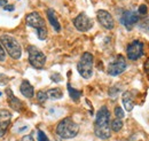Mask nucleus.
<instances>
[{"mask_svg":"<svg viewBox=\"0 0 149 141\" xmlns=\"http://www.w3.org/2000/svg\"><path fill=\"white\" fill-rule=\"evenodd\" d=\"M94 133L100 139H109L111 137V128H110V112L106 106L101 107L95 117L94 122Z\"/></svg>","mask_w":149,"mask_h":141,"instance_id":"obj_1","label":"nucleus"},{"mask_svg":"<svg viewBox=\"0 0 149 141\" xmlns=\"http://www.w3.org/2000/svg\"><path fill=\"white\" fill-rule=\"evenodd\" d=\"M56 134L62 139H72L79 132V125L72 118L65 117L56 126Z\"/></svg>","mask_w":149,"mask_h":141,"instance_id":"obj_2","label":"nucleus"},{"mask_svg":"<svg viewBox=\"0 0 149 141\" xmlns=\"http://www.w3.org/2000/svg\"><path fill=\"white\" fill-rule=\"evenodd\" d=\"M0 44L2 45L6 53L9 54V56L14 60L21 59L22 55V47L19 43L10 35H2L0 37Z\"/></svg>","mask_w":149,"mask_h":141,"instance_id":"obj_3","label":"nucleus"},{"mask_svg":"<svg viewBox=\"0 0 149 141\" xmlns=\"http://www.w3.org/2000/svg\"><path fill=\"white\" fill-rule=\"evenodd\" d=\"M93 55L88 53V52L83 53V55L80 56V60L78 61V64H77V70L83 78L90 79L92 77V75H93Z\"/></svg>","mask_w":149,"mask_h":141,"instance_id":"obj_4","label":"nucleus"},{"mask_svg":"<svg viewBox=\"0 0 149 141\" xmlns=\"http://www.w3.org/2000/svg\"><path fill=\"white\" fill-rule=\"evenodd\" d=\"M28 55H29V63L35 69H44L46 63V55L38 47L30 45L28 47Z\"/></svg>","mask_w":149,"mask_h":141,"instance_id":"obj_5","label":"nucleus"},{"mask_svg":"<svg viewBox=\"0 0 149 141\" xmlns=\"http://www.w3.org/2000/svg\"><path fill=\"white\" fill-rule=\"evenodd\" d=\"M143 43H141L140 40H133L126 47V54H127V59L131 61H136L139 60L142 55H143Z\"/></svg>","mask_w":149,"mask_h":141,"instance_id":"obj_6","label":"nucleus"},{"mask_svg":"<svg viewBox=\"0 0 149 141\" xmlns=\"http://www.w3.org/2000/svg\"><path fill=\"white\" fill-rule=\"evenodd\" d=\"M126 70V60L123 55H118L113 61H111L108 66V73L110 76H118Z\"/></svg>","mask_w":149,"mask_h":141,"instance_id":"obj_7","label":"nucleus"},{"mask_svg":"<svg viewBox=\"0 0 149 141\" xmlns=\"http://www.w3.org/2000/svg\"><path fill=\"white\" fill-rule=\"evenodd\" d=\"M74 25L78 31L85 32V31H88V30L92 29L93 22H92V20L88 17L85 13H80L79 15H77V16L74 17Z\"/></svg>","mask_w":149,"mask_h":141,"instance_id":"obj_8","label":"nucleus"},{"mask_svg":"<svg viewBox=\"0 0 149 141\" xmlns=\"http://www.w3.org/2000/svg\"><path fill=\"white\" fill-rule=\"evenodd\" d=\"M96 17L99 23L107 30H112L115 28V21L113 17L111 16V14L104 9H100L96 13Z\"/></svg>","mask_w":149,"mask_h":141,"instance_id":"obj_9","label":"nucleus"},{"mask_svg":"<svg viewBox=\"0 0 149 141\" xmlns=\"http://www.w3.org/2000/svg\"><path fill=\"white\" fill-rule=\"evenodd\" d=\"M25 22H26V24L29 27H31V28H33L36 30L46 28V24H45L44 18L41 17V15L38 12H31V13H29L25 16Z\"/></svg>","mask_w":149,"mask_h":141,"instance_id":"obj_10","label":"nucleus"},{"mask_svg":"<svg viewBox=\"0 0 149 141\" xmlns=\"http://www.w3.org/2000/svg\"><path fill=\"white\" fill-rule=\"evenodd\" d=\"M139 15L136 14V12L134 10H126L123 13V15L120 16V23L127 29L131 30L138 22H139Z\"/></svg>","mask_w":149,"mask_h":141,"instance_id":"obj_11","label":"nucleus"},{"mask_svg":"<svg viewBox=\"0 0 149 141\" xmlns=\"http://www.w3.org/2000/svg\"><path fill=\"white\" fill-rule=\"evenodd\" d=\"M10 121H12L10 111L7 109H1L0 110V138H2L7 133L8 127L10 125Z\"/></svg>","mask_w":149,"mask_h":141,"instance_id":"obj_12","label":"nucleus"},{"mask_svg":"<svg viewBox=\"0 0 149 141\" xmlns=\"http://www.w3.org/2000/svg\"><path fill=\"white\" fill-rule=\"evenodd\" d=\"M6 94H7V102H8L9 107H10L14 111L21 112L22 109H23V103H22V101L19 100V98H16V96L14 95V93H13V91H12L10 88H7V89H6Z\"/></svg>","mask_w":149,"mask_h":141,"instance_id":"obj_13","label":"nucleus"},{"mask_svg":"<svg viewBox=\"0 0 149 141\" xmlns=\"http://www.w3.org/2000/svg\"><path fill=\"white\" fill-rule=\"evenodd\" d=\"M122 102L126 111H132L134 108V95L132 91H126L122 95Z\"/></svg>","mask_w":149,"mask_h":141,"instance_id":"obj_14","label":"nucleus"},{"mask_svg":"<svg viewBox=\"0 0 149 141\" xmlns=\"http://www.w3.org/2000/svg\"><path fill=\"white\" fill-rule=\"evenodd\" d=\"M19 92H21L25 98H28V99H31V98H33V95H35V88L30 84V82L26 80V79H24V80L21 83Z\"/></svg>","mask_w":149,"mask_h":141,"instance_id":"obj_15","label":"nucleus"},{"mask_svg":"<svg viewBox=\"0 0 149 141\" xmlns=\"http://www.w3.org/2000/svg\"><path fill=\"white\" fill-rule=\"evenodd\" d=\"M46 14H47V18H48L51 25L53 27V29L55 30L56 32H60V31H61V25H60V22H58V20H57V16H56L54 9L48 8V9L46 10Z\"/></svg>","mask_w":149,"mask_h":141,"instance_id":"obj_16","label":"nucleus"},{"mask_svg":"<svg viewBox=\"0 0 149 141\" xmlns=\"http://www.w3.org/2000/svg\"><path fill=\"white\" fill-rule=\"evenodd\" d=\"M46 93H47V96H48L49 99H52V100H58V99H61V98L63 96L62 89L58 87L51 88V89H48Z\"/></svg>","mask_w":149,"mask_h":141,"instance_id":"obj_17","label":"nucleus"},{"mask_svg":"<svg viewBox=\"0 0 149 141\" xmlns=\"http://www.w3.org/2000/svg\"><path fill=\"white\" fill-rule=\"evenodd\" d=\"M68 91H69V95L71 96V99H72L74 101H78V100H79V98H80V95H81V92H80V91L74 88L70 84H68Z\"/></svg>","mask_w":149,"mask_h":141,"instance_id":"obj_18","label":"nucleus"},{"mask_svg":"<svg viewBox=\"0 0 149 141\" xmlns=\"http://www.w3.org/2000/svg\"><path fill=\"white\" fill-rule=\"evenodd\" d=\"M110 128H111L113 132H119L123 128V122H122V119L116 118L112 122H110Z\"/></svg>","mask_w":149,"mask_h":141,"instance_id":"obj_19","label":"nucleus"},{"mask_svg":"<svg viewBox=\"0 0 149 141\" xmlns=\"http://www.w3.org/2000/svg\"><path fill=\"white\" fill-rule=\"evenodd\" d=\"M139 29L142 30L143 32H148L149 34V17L145 18L141 22H139Z\"/></svg>","mask_w":149,"mask_h":141,"instance_id":"obj_20","label":"nucleus"},{"mask_svg":"<svg viewBox=\"0 0 149 141\" xmlns=\"http://www.w3.org/2000/svg\"><path fill=\"white\" fill-rule=\"evenodd\" d=\"M37 100L38 102H40V103H44L47 99H48V96H47V93L45 92V91H39L37 93Z\"/></svg>","mask_w":149,"mask_h":141,"instance_id":"obj_21","label":"nucleus"},{"mask_svg":"<svg viewBox=\"0 0 149 141\" xmlns=\"http://www.w3.org/2000/svg\"><path fill=\"white\" fill-rule=\"evenodd\" d=\"M113 114H115L116 118H118V119H122V118H124V116H125L124 110H123L120 107H116L115 110H113Z\"/></svg>","mask_w":149,"mask_h":141,"instance_id":"obj_22","label":"nucleus"},{"mask_svg":"<svg viewBox=\"0 0 149 141\" xmlns=\"http://www.w3.org/2000/svg\"><path fill=\"white\" fill-rule=\"evenodd\" d=\"M37 36L40 40H45L47 38V28H42L37 30Z\"/></svg>","mask_w":149,"mask_h":141,"instance_id":"obj_23","label":"nucleus"},{"mask_svg":"<svg viewBox=\"0 0 149 141\" xmlns=\"http://www.w3.org/2000/svg\"><path fill=\"white\" fill-rule=\"evenodd\" d=\"M119 92H120V88L118 87V86H112V87L109 89V95H110L111 98H116Z\"/></svg>","mask_w":149,"mask_h":141,"instance_id":"obj_24","label":"nucleus"},{"mask_svg":"<svg viewBox=\"0 0 149 141\" xmlns=\"http://www.w3.org/2000/svg\"><path fill=\"white\" fill-rule=\"evenodd\" d=\"M37 138H38V141H49L48 140V138H47V135L45 134V132H42L41 130L38 131Z\"/></svg>","mask_w":149,"mask_h":141,"instance_id":"obj_25","label":"nucleus"},{"mask_svg":"<svg viewBox=\"0 0 149 141\" xmlns=\"http://www.w3.org/2000/svg\"><path fill=\"white\" fill-rule=\"evenodd\" d=\"M147 12H148V8H147V6H146L145 3H142V5H140V6H139L138 13H139L140 15H146V14H147Z\"/></svg>","mask_w":149,"mask_h":141,"instance_id":"obj_26","label":"nucleus"},{"mask_svg":"<svg viewBox=\"0 0 149 141\" xmlns=\"http://www.w3.org/2000/svg\"><path fill=\"white\" fill-rule=\"evenodd\" d=\"M9 82V78L2 73H0V85H7Z\"/></svg>","mask_w":149,"mask_h":141,"instance_id":"obj_27","label":"nucleus"},{"mask_svg":"<svg viewBox=\"0 0 149 141\" xmlns=\"http://www.w3.org/2000/svg\"><path fill=\"white\" fill-rule=\"evenodd\" d=\"M6 60V52L2 47V45L0 44V61H5Z\"/></svg>","mask_w":149,"mask_h":141,"instance_id":"obj_28","label":"nucleus"},{"mask_svg":"<svg viewBox=\"0 0 149 141\" xmlns=\"http://www.w3.org/2000/svg\"><path fill=\"white\" fill-rule=\"evenodd\" d=\"M3 9H5V10H8V12H13V10L15 9V7H14L13 5H8V3H7L6 6H3Z\"/></svg>","mask_w":149,"mask_h":141,"instance_id":"obj_29","label":"nucleus"},{"mask_svg":"<svg viewBox=\"0 0 149 141\" xmlns=\"http://www.w3.org/2000/svg\"><path fill=\"white\" fill-rule=\"evenodd\" d=\"M143 68H145V72L149 75V59L145 62V64H143Z\"/></svg>","mask_w":149,"mask_h":141,"instance_id":"obj_30","label":"nucleus"},{"mask_svg":"<svg viewBox=\"0 0 149 141\" xmlns=\"http://www.w3.org/2000/svg\"><path fill=\"white\" fill-rule=\"evenodd\" d=\"M7 3V0H0V6H6Z\"/></svg>","mask_w":149,"mask_h":141,"instance_id":"obj_31","label":"nucleus"},{"mask_svg":"<svg viewBox=\"0 0 149 141\" xmlns=\"http://www.w3.org/2000/svg\"><path fill=\"white\" fill-rule=\"evenodd\" d=\"M0 96H1V92H0Z\"/></svg>","mask_w":149,"mask_h":141,"instance_id":"obj_32","label":"nucleus"}]
</instances>
